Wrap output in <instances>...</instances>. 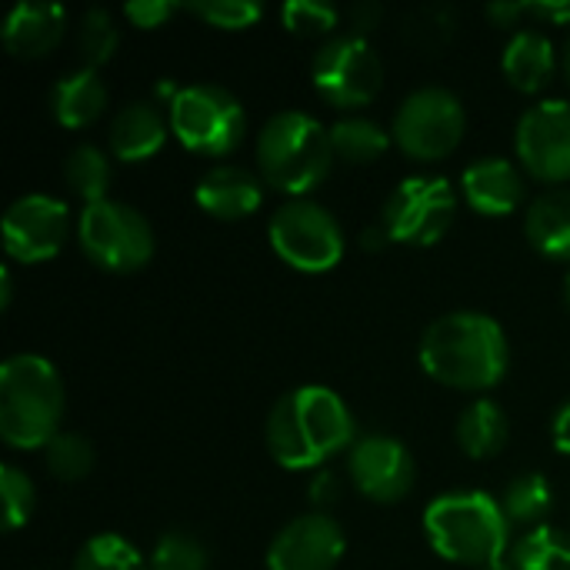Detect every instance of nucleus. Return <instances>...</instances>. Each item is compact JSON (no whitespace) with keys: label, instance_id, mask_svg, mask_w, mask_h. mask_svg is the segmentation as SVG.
I'll return each mask as SVG.
<instances>
[{"label":"nucleus","instance_id":"3","mask_svg":"<svg viewBox=\"0 0 570 570\" xmlns=\"http://www.w3.org/2000/svg\"><path fill=\"white\" fill-rule=\"evenodd\" d=\"M63 421V381L40 354L0 364V438L13 451H43Z\"/></svg>","mask_w":570,"mask_h":570},{"label":"nucleus","instance_id":"17","mask_svg":"<svg viewBox=\"0 0 570 570\" xmlns=\"http://www.w3.org/2000/svg\"><path fill=\"white\" fill-rule=\"evenodd\" d=\"M461 190L471 210L484 217H508L524 204V177L504 157H481L464 167Z\"/></svg>","mask_w":570,"mask_h":570},{"label":"nucleus","instance_id":"9","mask_svg":"<svg viewBox=\"0 0 570 570\" xmlns=\"http://www.w3.org/2000/svg\"><path fill=\"white\" fill-rule=\"evenodd\" d=\"M458 194L441 174H414L404 177L384 200L381 227L394 244L407 247H434L454 227Z\"/></svg>","mask_w":570,"mask_h":570},{"label":"nucleus","instance_id":"7","mask_svg":"<svg viewBox=\"0 0 570 570\" xmlns=\"http://www.w3.org/2000/svg\"><path fill=\"white\" fill-rule=\"evenodd\" d=\"M77 244L80 254L107 274L144 271L157 247L150 220L124 200H100L83 207L77 220Z\"/></svg>","mask_w":570,"mask_h":570},{"label":"nucleus","instance_id":"21","mask_svg":"<svg viewBox=\"0 0 570 570\" xmlns=\"http://www.w3.org/2000/svg\"><path fill=\"white\" fill-rule=\"evenodd\" d=\"M107 100H110L107 83L90 67H77V70L63 73L50 90V110H53L57 124L67 130L97 124L107 110Z\"/></svg>","mask_w":570,"mask_h":570},{"label":"nucleus","instance_id":"29","mask_svg":"<svg viewBox=\"0 0 570 570\" xmlns=\"http://www.w3.org/2000/svg\"><path fill=\"white\" fill-rule=\"evenodd\" d=\"M120 47V30L114 23V13L104 10V7H94L80 17L77 23V53H80V63L97 70L104 67Z\"/></svg>","mask_w":570,"mask_h":570},{"label":"nucleus","instance_id":"39","mask_svg":"<svg viewBox=\"0 0 570 570\" xmlns=\"http://www.w3.org/2000/svg\"><path fill=\"white\" fill-rule=\"evenodd\" d=\"M351 20H354V33L364 37L381 20V7H357V10H351Z\"/></svg>","mask_w":570,"mask_h":570},{"label":"nucleus","instance_id":"23","mask_svg":"<svg viewBox=\"0 0 570 570\" xmlns=\"http://www.w3.org/2000/svg\"><path fill=\"white\" fill-rule=\"evenodd\" d=\"M458 448L474 458V461H488L498 458L511 438V421L504 414V407L491 397H481L474 404H468L458 417Z\"/></svg>","mask_w":570,"mask_h":570},{"label":"nucleus","instance_id":"6","mask_svg":"<svg viewBox=\"0 0 570 570\" xmlns=\"http://www.w3.org/2000/svg\"><path fill=\"white\" fill-rule=\"evenodd\" d=\"M170 134L200 157H227L240 147L247 134V114L240 100L220 83H190L177 87L167 107Z\"/></svg>","mask_w":570,"mask_h":570},{"label":"nucleus","instance_id":"40","mask_svg":"<svg viewBox=\"0 0 570 570\" xmlns=\"http://www.w3.org/2000/svg\"><path fill=\"white\" fill-rule=\"evenodd\" d=\"M10 301H13V274H10V267H3L0 271V307L7 311Z\"/></svg>","mask_w":570,"mask_h":570},{"label":"nucleus","instance_id":"32","mask_svg":"<svg viewBox=\"0 0 570 570\" xmlns=\"http://www.w3.org/2000/svg\"><path fill=\"white\" fill-rule=\"evenodd\" d=\"M147 561L150 570H207V548L187 531H167Z\"/></svg>","mask_w":570,"mask_h":570},{"label":"nucleus","instance_id":"11","mask_svg":"<svg viewBox=\"0 0 570 570\" xmlns=\"http://www.w3.org/2000/svg\"><path fill=\"white\" fill-rule=\"evenodd\" d=\"M311 83L324 104L337 110H361L367 107L384 83V63L367 37L337 33L311 60Z\"/></svg>","mask_w":570,"mask_h":570},{"label":"nucleus","instance_id":"28","mask_svg":"<svg viewBox=\"0 0 570 570\" xmlns=\"http://www.w3.org/2000/svg\"><path fill=\"white\" fill-rule=\"evenodd\" d=\"M70 570H150V561L120 534H94L80 544Z\"/></svg>","mask_w":570,"mask_h":570},{"label":"nucleus","instance_id":"18","mask_svg":"<svg viewBox=\"0 0 570 570\" xmlns=\"http://www.w3.org/2000/svg\"><path fill=\"white\" fill-rule=\"evenodd\" d=\"M67 33V10L53 3H20L3 20V47L17 60H43Z\"/></svg>","mask_w":570,"mask_h":570},{"label":"nucleus","instance_id":"20","mask_svg":"<svg viewBox=\"0 0 570 570\" xmlns=\"http://www.w3.org/2000/svg\"><path fill=\"white\" fill-rule=\"evenodd\" d=\"M501 67H504V73H508L514 90L541 94L551 83L554 70H558V50H554V43H551V37L544 30L521 27L508 40Z\"/></svg>","mask_w":570,"mask_h":570},{"label":"nucleus","instance_id":"26","mask_svg":"<svg viewBox=\"0 0 570 570\" xmlns=\"http://www.w3.org/2000/svg\"><path fill=\"white\" fill-rule=\"evenodd\" d=\"M551 504H554V494L544 474H518L501 498L508 521L528 531L544 524V518L551 514Z\"/></svg>","mask_w":570,"mask_h":570},{"label":"nucleus","instance_id":"22","mask_svg":"<svg viewBox=\"0 0 570 570\" xmlns=\"http://www.w3.org/2000/svg\"><path fill=\"white\" fill-rule=\"evenodd\" d=\"M524 234L538 254L570 264V187H548L528 204Z\"/></svg>","mask_w":570,"mask_h":570},{"label":"nucleus","instance_id":"12","mask_svg":"<svg viewBox=\"0 0 570 570\" xmlns=\"http://www.w3.org/2000/svg\"><path fill=\"white\" fill-rule=\"evenodd\" d=\"M521 167L551 187L570 180V100H541L528 107L514 134Z\"/></svg>","mask_w":570,"mask_h":570},{"label":"nucleus","instance_id":"34","mask_svg":"<svg viewBox=\"0 0 570 570\" xmlns=\"http://www.w3.org/2000/svg\"><path fill=\"white\" fill-rule=\"evenodd\" d=\"M281 20L297 37H331L341 23V10L317 0H291L281 7Z\"/></svg>","mask_w":570,"mask_h":570},{"label":"nucleus","instance_id":"38","mask_svg":"<svg viewBox=\"0 0 570 570\" xmlns=\"http://www.w3.org/2000/svg\"><path fill=\"white\" fill-rule=\"evenodd\" d=\"M551 441L561 454L570 458V404H564L558 414H554V424H551Z\"/></svg>","mask_w":570,"mask_h":570},{"label":"nucleus","instance_id":"35","mask_svg":"<svg viewBox=\"0 0 570 570\" xmlns=\"http://www.w3.org/2000/svg\"><path fill=\"white\" fill-rule=\"evenodd\" d=\"M177 10H184V7L174 3V0H130V3L124 7V17H127L134 27H140V30H157V27H164Z\"/></svg>","mask_w":570,"mask_h":570},{"label":"nucleus","instance_id":"24","mask_svg":"<svg viewBox=\"0 0 570 570\" xmlns=\"http://www.w3.org/2000/svg\"><path fill=\"white\" fill-rule=\"evenodd\" d=\"M394 137L391 130H384L377 120L371 117H341L334 127H331V147H334V157L351 164V167H367V164H377L387 150H391Z\"/></svg>","mask_w":570,"mask_h":570},{"label":"nucleus","instance_id":"37","mask_svg":"<svg viewBox=\"0 0 570 570\" xmlns=\"http://www.w3.org/2000/svg\"><path fill=\"white\" fill-rule=\"evenodd\" d=\"M337 491H341V484H337V478L334 474H317L314 481H311V501L317 504V508H327L334 498H337Z\"/></svg>","mask_w":570,"mask_h":570},{"label":"nucleus","instance_id":"1","mask_svg":"<svg viewBox=\"0 0 570 570\" xmlns=\"http://www.w3.org/2000/svg\"><path fill=\"white\" fill-rule=\"evenodd\" d=\"M354 414L321 384L287 391L267 414V451L287 471H314L354 448Z\"/></svg>","mask_w":570,"mask_h":570},{"label":"nucleus","instance_id":"8","mask_svg":"<svg viewBox=\"0 0 570 570\" xmlns=\"http://www.w3.org/2000/svg\"><path fill=\"white\" fill-rule=\"evenodd\" d=\"M468 130L464 104L448 87H417L394 114L391 137L404 157L417 164L444 160L458 150Z\"/></svg>","mask_w":570,"mask_h":570},{"label":"nucleus","instance_id":"41","mask_svg":"<svg viewBox=\"0 0 570 570\" xmlns=\"http://www.w3.org/2000/svg\"><path fill=\"white\" fill-rule=\"evenodd\" d=\"M561 67H564V77H568L570 83V37L568 43H564V53H561Z\"/></svg>","mask_w":570,"mask_h":570},{"label":"nucleus","instance_id":"25","mask_svg":"<svg viewBox=\"0 0 570 570\" xmlns=\"http://www.w3.org/2000/svg\"><path fill=\"white\" fill-rule=\"evenodd\" d=\"M110 160L100 147L94 144H80L67 154L63 160V184L70 187L73 197L83 200V207L90 204H100V200H110L107 190H110Z\"/></svg>","mask_w":570,"mask_h":570},{"label":"nucleus","instance_id":"10","mask_svg":"<svg viewBox=\"0 0 570 570\" xmlns=\"http://www.w3.org/2000/svg\"><path fill=\"white\" fill-rule=\"evenodd\" d=\"M267 237H271L274 254L301 274L334 271L347 247L341 220L327 207L307 197L287 200L284 207H277V214L271 217Z\"/></svg>","mask_w":570,"mask_h":570},{"label":"nucleus","instance_id":"31","mask_svg":"<svg viewBox=\"0 0 570 570\" xmlns=\"http://www.w3.org/2000/svg\"><path fill=\"white\" fill-rule=\"evenodd\" d=\"M0 501H3V531L7 534L20 531L33 514L37 491H33V481L17 464L0 468Z\"/></svg>","mask_w":570,"mask_h":570},{"label":"nucleus","instance_id":"42","mask_svg":"<svg viewBox=\"0 0 570 570\" xmlns=\"http://www.w3.org/2000/svg\"><path fill=\"white\" fill-rule=\"evenodd\" d=\"M481 570H518V568H514V564L504 558V561H498V564H488V568H481Z\"/></svg>","mask_w":570,"mask_h":570},{"label":"nucleus","instance_id":"33","mask_svg":"<svg viewBox=\"0 0 570 570\" xmlns=\"http://www.w3.org/2000/svg\"><path fill=\"white\" fill-rule=\"evenodd\" d=\"M184 10L217 30H247L264 17V7L257 0H194L184 3Z\"/></svg>","mask_w":570,"mask_h":570},{"label":"nucleus","instance_id":"19","mask_svg":"<svg viewBox=\"0 0 570 570\" xmlns=\"http://www.w3.org/2000/svg\"><path fill=\"white\" fill-rule=\"evenodd\" d=\"M167 134H170V117L157 104L137 100V104H127L114 114L110 130H107V144H110V154L117 160L144 164L167 144Z\"/></svg>","mask_w":570,"mask_h":570},{"label":"nucleus","instance_id":"15","mask_svg":"<svg viewBox=\"0 0 570 570\" xmlns=\"http://www.w3.org/2000/svg\"><path fill=\"white\" fill-rule=\"evenodd\" d=\"M344 551V528L324 511H307L274 534L267 548V570H334Z\"/></svg>","mask_w":570,"mask_h":570},{"label":"nucleus","instance_id":"13","mask_svg":"<svg viewBox=\"0 0 570 570\" xmlns=\"http://www.w3.org/2000/svg\"><path fill=\"white\" fill-rule=\"evenodd\" d=\"M70 237V210L50 194H23L3 214V250L17 264H40L60 254Z\"/></svg>","mask_w":570,"mask_h":570},{"label":"nucleus","instance_id":"5","mask_svg":"<svg viewBox=\"0 0 570 570\" xmlns=\"http://www.w3.org/2000/svg\"><path fill=\"white\" fill-rule=\"evenodd\" d=\"M331 130L307 110H281L257 134L261 180L294 200L317 190L334 167Z\"/></svg>","mask_w":570,"mask_h":570},{"label":"nucleus","instance_id":"27","mask_svg":"<svg viewBox=\"0 0 570 570\" xmlns=\"http://www.w3.org/2000/svg\"><path fill=\"white\" fill-rule=\"evenodd\" d=\"M511 564L518 570H570V534L541 524L511 548Z\"/></svg>","mask_w":570,"mask_h":570},{"label":"nucleus","instance_id":"43","mask_svg":"<svg viewBox=\"0 0 570 570\" xmlns=\"http://www.w3.org/2000/svg\"><path fill=\"white\" fill-rule=\"evenodd\" d=\"M564 297H568V307H570V274H568V281H564Z\"/></svg>","mask_w":570,"mask_h":570},{"label":"nucleus","instance_id":"2","mask_svg":"<svg viewBox=\"0 0 570 570\" xmlns=\"http://www.w3.org/2000/svg\"><path fill=\"white\" fill-rule=\"evenodd\" d=\"M421 367L431 381L481 394L504 381L511 347L501 324L478 311H454L438 317L421 337Z\"/></svg>","mask_w":570,"mask_h":570},{"label":"nucleus","instance_id":"16","mask_svg":"<svg viewBox=\"0 0 570 570\" xmlns=\"http://www.w3.org/2000/svg\"><path fill=\"white\" fill-rule=\"evenodd\" d=\"M194 197L214 220H247L264 204V180L240 164H214L197 180Z\"/></svg>","mask_w":570,"mask_h":570},{"label":"nucleus","instance_id":"14","mask_svg":"<svg viewBox=\"0 0 570 570\" xmlns=\"http://www.w3.org/2000/svg\"><path fill=\"white\" fill-rule=\"evenodd\" d=\"M347 474L357 494L374 504H397L417 484V464L411 451L387 434H371L357 441L347 458Z\"/></svg>","mask_w":570,"mask_h":570},{"label":"nucleus","instance_id":"4","mask_svg":"<svg viewBox=\"0 0 570 570\" xmlns=\"http://www.w3.org/2000/svg\"><path fill=\"white\" fill-rule=\"evenodd\" d=\"M424 534L444 561L481 570L504 561L511 544V521L501 501L491 494L451 491L428 504Z\"/></svg>","mask_w":570,"mask_h":570},{"label":"nucleus","instance_id":"30","mask_svg":"<svg viewBox=\"0 0 570 570\" xmlns=\"http://www.w3.org/2000/svg\"><path fill=\"white\" fill-rule=\"evenodd\" d=\"M43 464L60 484H77L94 471V448L87 438H80L73 431H60L43 448Z\"/></svg>","mask_w":570,"mask_h":570},{"label":"nucleus","instance_id":"36","mask_svg":"<svg viewBox=\"0 0 570 570\" xmlns=\"http://www.w3.org/2000/svg\"><path fill=\"white\" fill-rule=\"evenodd\" d=\"M524 17L544 20V23H570V3H521Z\"/></svg>","mask_w":570,"mask_h":570}]
</instances>
